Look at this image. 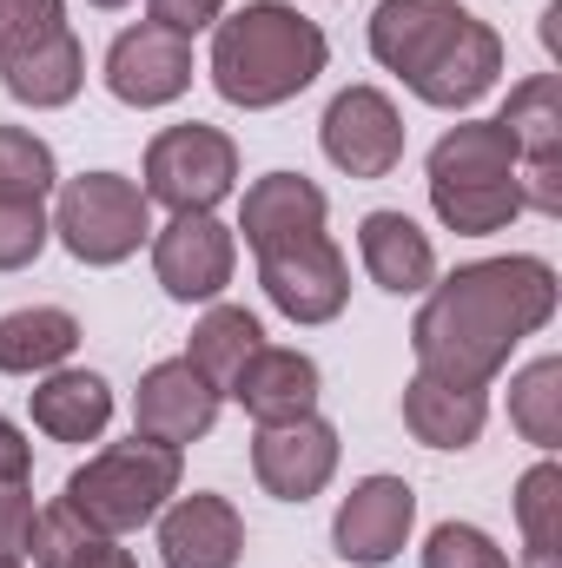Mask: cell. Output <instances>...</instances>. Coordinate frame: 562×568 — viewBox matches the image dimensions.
<instances>
[{
  "instance_id": "obj_3",
  "label": "cell",
  "mask_w": 562,
  "mask_h": 568,
  "mask_svg": "<svg viewBox=\"0 0 562 568\" xmlns=\"http://www.w3.org/2000/svg\"><path fill=\"white\" fill-rule=\"evenodd\" d=\"M324 60H331L324 27L284 0H252L212 27V87L225 106H245V113L298 100L324 73Z\"/></svg>"
},
{
  "instance_id": "obj_8",
  "label": "cell",
  "mask_w": 562,
  "mask_h": 568,
  "mask_svg": "<svg viewBox=\"0 0 562 568\" xmlns=\"http://www.w3.org/2000/svg\"><path fill=\"white\" fill-rule=\"evenodd\" d=\"M503 133L516 140V179H523V212H562V80L530 73L503 100Z\"/></svg>"
},
{
  "instance_id": "obj_17",
  "label": "cell",
  "mask_w": 562,
  "mask_h": 568,
  "mask_svg": "<svg viewBox=\"0 0 562 568\" xmlns=\"http://www.w3.org/2000/svg\"><path fill=\"white\" fill-rule=\"evenodd\" d=\"M245 556V523L225 496H179L159 509V562L165 568H239Z\"/></svg>"
},
{
  "instance_id": "obj_21",
  "label": "cell",
  "mask_w": 562,
  "mask_h": 568,
  "mask_svg": "<svg viewBox=\"0 0 562 568\" xmlns=\"http://www.w3.org/2000/svg\"><path fill=\"white\" fill-rule=\"evenodd\" d=\"M80 351V317L60 304H27L0 317V371L7 377H47Z\"/></svg>"
},
{
  "instance_id": "obj_36",
  "label": "cell",
  "mask_w": 562,
  "mask_h": 568,
  "mask_svg": "<svg viewBox=\"0 0 562 568\" xmlns=\"http://www.w3.org/2000/svg\"><path fill=\"white\" fill-rule=\"evenodd\" d=\"M0 568H20V562H0Z\"/></svg>"
},
{
  "instance_id": "obj_19",
  "label": "cell",
  "mask_w": 562,
  "mask_h": 568,
  "mask_svg": "<svg viewBox=\"0 0 562 568\" xmlns=\"http://www.w3.org/2000/svg\"><path fill=\"white\" fill-rule=\"evenodd\" d=\"M27 404H33V429L53 436V443H100L107 424H113V390H107L100 371H67L60 364L27 390Z\"/></svg>"
},
{
  "instance_id": "obj_30",
  "label": "cell",
  "mask_w": 562,
  "mask_h": 568,
  "mask_svg": "<svg viewBox=\"0 0 562 568\" xmlns=\"http://www.w3.org/2000/svg\"><path fill=\"white\" fill-rule=\"evenodd\" d=\"M53 33H67L60 0H0V60H20V53L47 47Z\"/></svg>"
},
{
  "instance_id": "obj_31",
  "label": "cell",
  "mask_w": 562,
  "mask_h": 568,
  "mask_svg": "<svg viewBox=\"0 0 562 568\" xmlns=\"http://www.w3.org/2000/svg\"><path fill=\"white\" fill-rule=\"evenodd\" d=\"M423 568H510V556L476 529V523H443L423 542Z\"/></svg>"
},
{
  "instance_id": "obj_25",
  "label": "cell",
  "mask_w": 562,
  "mask_h": 568,
  "mask_svg": "<svg viewBox=\"0 0 562 568\" xmlns=\"http://www.w3.org/2000/svg\"><path fill=\"white\" fill-rule=\"evenodd\" d=\"M33 568H140L127 549H120V536H100V529H87L73 509H47L40 523H33Z\"/></svg>"
},
{
  "instance_id": "obj_7",
  "label": "cell",
  "mask_w": 562,
  "mask_h": 568,
  "mask_svg": "<svg viewBox=\"0 0 562 568\" xmlns=\"http://www.w3.org/2000/svg\"><path fill=\"white\" fill-rule=\"evenodd\" d=\"M239 185V145L225 140L219 126H165L159 140L145 145V199L172 205V212H212L219 199H232Z\"/></svg>"
},
{
  "instance_id": "obj_29",
  "label": "cell",
  "mask_w": 562,
  "mask_h": 568,
  "mask_svg": "<svg viewBox=\"0 0 562 568\" xmlns=\"http://www.w3.org/2000/svg\"><path fill=\"white\" fill-rule=\"evenodd\" d=\"M53 239V219L40 199H0V272H27Z\"/></svg>"
},
{
  "instance_id": "obj_23",
  "label": "cell",
  "mask_w": 562,
  "mask_h": 568,
  "mask_svg": "<svg viewBox=\"0 0 562 568\" xmlns=\"http://www.w3.org/2000/svg\"><path fill=\"white\" fill-rule=\"evenodd\" d=\"M483 424H490L483 390H450V384H430V377L404 384V429L430 449H470L483 436Z\"/></svg>"
},
{
  "instance_id": "obj_10",
  "label": "cell",
  "mask_w": 562,
  "mask_h": 568,
  "mask_svg": "<svg viewBox=\"0 0 562 568\" xmlns=\"http://www.w3.org/2000/svg\"><path fill=\"white\" fill-rule=\"evenodd\" d=\"M324 159L351 179H391L398 159H404V120L391 106V93L378 87H344L331 106H324Z\"/></svg>"
},
{
  "instance_id": "obj_16",
  "label": "cell",
  "mask_w": 562,
  "mask_h": 568,
  "mask_svg": "<svg viewBox=\"0 0 562 568\" xmlns=\"http://www.w3.org/2000/svg\"><path fill=\"white\" fill-rule=\"evenodd\" d=\"M324 219H331V199H324L304 172H265V179H252V192H245V205H239V232H245V245H252L259 258L318 239Z\"/></svg>"
},
{
  "instance_id": "obj_34",
  "label": "cell",
  "mask_w": 562,
  "mask_h": 568,
  "mask_svg": "<svg viewBox=\"0 0 562 568\" xmlns=\"http://www.w3.org/2000/svg\"><path fill=\"white\" fill-rule=\"evenodd\" d=\"M27 469H33V443L0 417V483H27Z\"/></svg>"
},
{
  "instance_id": "obj_9",
  "label": "cell",
  "mask_w": 562,
  "mask_h": 568,
  "mask_svg": "<svg viewBox=\"0 0 562 568\" xmlns=\"http://www.w3.org/2000/svg\"><path fill=\"white\" fill-rule=\"evenodd\" d=\"M232 265H239L232 225H219L212 212H172V225L152 232V272L179 304H212L232 284Z\"/></svg>"
},
{
  "instance_id": "obj_13",
  "label": "cell",
  "mask_w": 562,
  "mask_h": 568,
  "mask_svg": "<svg viewBox=\"0 0 562 568\" xmlns=\"http://www.w3.org/2000/svg\"><path fill=\"white\" fill-rule=\"evenodd\" d=\"M259 284L291 324H331L344 311V297H351V265L331 245V232H318V239H304L291 252L259 258Z\"/></svg>"
},
{
  "instance_id": "obj_2",
  "label": "cell",
  "mask_w": 562,
  "mask_h": 568,
  "mask_svg": "<svg viewBox=\"0 0 562 568\" xmlns=\"http://www.w3.org/2000/svg\"><path fill=\"white\" fill-rule=\"evenodd\" d=\"M371 60L423 106L463 113L503 80V40L456 0H384L371 13Z\"/></svg>"
},
{
  "instance_id": "obj_11",
  "label": "cell",
  "mask_w": 562,
  "mask_h": 568,
  "mask_svg": "<svg viewBox=\"0 0 562 568\" xmlns=\"http://www.w3.org/2000/svg\"><path fill=\"white\" fill-rule=\"evenodd\" d=\"M411 523H418L411 483L404 476H364L331 516V549L358 568H384L398 562V549L411 542Z\"/></svg>"
},
{
  "instance_id": "obj_27",
  "label": "cell",
  "mask_w": 562,
  "mask_h": 568,
  "mask_svg": "<svg viewBox=\"0 0 562 568\" xmlns=\"http://www.w3.org/2000/svg\"><path fill=\"white\" fill-rule=\"evenodd\" d=\"M510 424L523 429V443H536L543 456L562 443V357H536L510 384Z\"/></svg>"
},
{
  "instance_id": "obj_1",
  "label": "cell",
  "mask_w": 562,
  "mask_h": 568,
  "mask_svg": "<svg viewBox=\"0 0 562 568\" xmlns=\"http://www.w3.org/2000/svg\"><path fill=\"white\" fill-rule=\"evenodd\" d=\"M562 284L543 258H476L423 297L411 324L418 377L450 390H490L523 337L556 317Z\"/></svg>"
},
{
  "instance_id": "obj_12",
  "label": "cell",
  "mask_w": 562,
  "mask_h": 568,
  "mask_svg": "<svg viewBox=\"0 0 562 568\" xmlns=\"http://www.w3.org/2000/svg\"><path fill=\"white\" fill-rule=\"evenodd\" d=\"M192 87V40L185 33H165V27H127L113 47H107V93L120 100V106H172L179 93Z\"/></svg>"
},
{
  "instance_id": "obj_18",
  "label": "cell",
  "mask_w": 562,
  "mask_h": 568,
  "mask_svg": "<svg viewBox=\"0 0 562 568\" xmlns=\"http://www.w3.org/2000/svg\"><path fill=\"white\" fill-rule=\"evenodd\" d=\"M225 397H239V404H245V417H252L259 429L298 424V417H311V410H318V364H311L304 351L259 344V351H252V364L239 371V384H232Z\"/></svg>"
},
{
  "instance_id": "obj_15",
  "label": "cell",
  "mask_w": 562,
  "mask_h": 568,
  "mask_svg": "<svg viewBox=\"0 0 562 568\" xmlns=\"http://www.w3.org/2000/svg\"><path fill=\"white\" fill-rule=\"evenodd\" d=\"M212 424H219V390H212L185 357L152 364V371L140 377L133 436H152V443H165V449H185V443H199Z\"/></svg>"
},
{
  "instance_id": "obj_35",
  "label": "cell",
  "mask_w": 562,
  "mask_h": 568,
  "mask_svg": "<svg viewBox=\"0 0 562 568\" xmlns=\"http://www.w3.org/2000/svg\"><path fill=\"white\" fill-rule=\"evenodd\" d=\"M87 7H107V13H113V7H127V0H87Z\"/></svg>"
},
{
  "instance_id": "obj_14",
  "label": "cell",
  "mask_w": 562,
  "mask_h": 568,
  "mask_svg": "<svg viewBox=\"0 0 562 568\" xmlns=\"http://www.w3.org/2000/svg\"><path fill=\"white\" fill-rule=\"evenodd\" d=\"M252 469L265 483V496L279 503H311L331 476H338V429L318 410L298 424H272L252 436Z\"/></svg>"
},
{
  "instance_id": "obj_5",
  "label": "cell",
  "mask_w": 562,
  "mask_h": 568,
  "mask_svg": "<svg viewBox=\"0 0 562 568\" xmlns=\"http://www.w3.org/2000/svg\"><path fill=\"white\" fill-rule=\"evenodd\" d=\"M179 496V449L133 436V443H113L100 456H87L67 489H60V509H73L87 529L100 536H133L145 523H159V509Z\"/></svg>"
},
{
  "instance_id": "obj_24",
  "label": "cell",
  "mask_w": 562,
  "mask_h": 568,
  "mask_svg": "<svg viewBox=\"0 0 562 568\" xmlns=\"http://www.w3.org/2000/svg\"><path fill=\"white\" fill-rule=\"evenodd\" d=\"M265 344V331H259V317L245 311V304H212L205 317H199V331H192V351H185V364L225 397L232 384H239V371L252 364V351Z\"/></svg>"
},
{
  "instance_id": "obj_26",
  "label": "cell",
  "mask_w": 562,
  "mask_h": 568,
  "mask_svg": "<svg viewBox=\"0 0 562 568\" xmlns=\"http://www.w3.org/2000/svg\"><path fill=\"white\" fill-rule=\"evenodd\" d=\"M516 523H523V568H556L562 549V469L543 456L523 483H516Z\"/></svg>"
},
{
  "instance_id": "obj_22",
  "label": "cell",
  "mask_w": 562,
  "mask_h": 568,
  "mask_svg": "<svg viewBox=\"0 0 562 568\" xmlns=\"http://www.w3.org/2000/svg\"><path fill=\"white\" fill-rule=\"evenodd\" d=\"M0 87H7L20 106H33V113L67 106V100L87 87V47H80V33L67 27V33H53V40L33 47V53L0 60Z\"/></svg>"
},
{
  "instance_id": "obj_28",
  "label": "cell",
  "mask_w": 562,
  "mask_h": 568,
  "mask_svg": "<svg viewBox=\"0 0 562 568\" xmlns=\"http://www.w3.org/2000/svg\"><path fill=\"white\" fill-rule=\"evenodd\" d=\"M60 185V165H53V145L27 126H0V199H40Z\"/></svg>"
},
{
  "instance_id": "obj_4",
  "label": "cell",
  "mask_w": 562,
  "mask_h": 568,
  "mask_svg": "<svg viewBox=\"0 0 562 568\" xmlns=\"http://www.w3.org/2000/svg\"><path fill=\"white\" fill-rule=\"evenodd\" d=\"M430 212L456 239H490L523 212V179H516V140L503 120H470L450 126L430 145Z\"/></svg>"
},
{
  "instance_id": "obj_32",
  "label": "cell",
  "mask_w": 562,
  "mask_h": 568,
  "mask_svg": "<svg viewBox=\"0 0 562 568\" xmlns=\"http://www.w3.org/2000/svg\"><path fill=\"white\" fill-rule=\"evenodd\" d=\"M33 523H40L33 489L27 483H0V562H20L33 549Z\"/></svg>"
},
{
  "instance_id": "obj_6",
  "label": "cell",
  "mask_w": 562,
  "mask_h": 568,
  "mask_svg": "<svg viewBox=\"0 0 562 568\" xmlns=\"http://www.w3.org/2000/svg\"><path fill=\"white\" fill-rule=\"evenodd\" d=\"M53 239L80 258V265H127L152 239V199L120 172H80L60 185L53 205Z\"/></svg>"
},
{
  "instance_id": "obj_33",
  "label": "cell",
  "mask_w": 562,
  "mask_h": 568,
  "mask_svg": "<svg viewBox=\"0 0 562 568\" xmlns=\"http://www.w3.org/2000/svg\"><path fill=\"white\" fill-rule=\"evenodd\" d=\"M145 13H152V27H165V33H205V27H219V13H225V0H145Z\"/></svg>"
},
{
  "instance_id": "obj_20",
  "label": "cell",
  "mask_w": 562,
  "mask_h": 568,
  "mask_svg": "<svg viewBox=\"0 0 562 568\" xmlns=\"http://www.w3.org/2000/svg\"><path fill=\"white\" fill-rule=\"evenodd\" d=\"M358 252H364V272L371 284H384L391 297H418L436 284V252L404 212H364L358 225Z\"/></svg>"
}]
</instances>
